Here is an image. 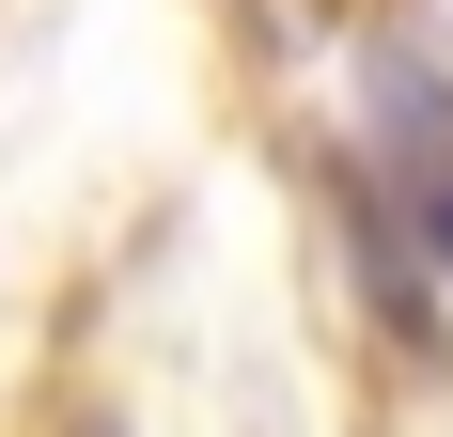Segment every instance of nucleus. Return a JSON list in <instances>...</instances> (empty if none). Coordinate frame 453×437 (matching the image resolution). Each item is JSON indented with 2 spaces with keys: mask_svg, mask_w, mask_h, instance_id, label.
<instances>
[{
  "mask_svg": "<svg viewBox=\"0 0 453 437\" xmlns=\"http://www.w3.org/2000/svg\"><path fill=\"white\" fill-rule=\"evenodd\" d=\"M375 141H391V172H422V203H438V47H422V16H391L375 32Z\"/></svg>",
  "mask_w": 453,
  "mask_h": 437,
  "instance_id": "obj_2",
  "label": "nucleus"
},
{
  "mask_svg": "<svg viewBox=\"0 0 453 437\" xmlns=\"http://www.w3.org/2000/svg\"><path fill=\"white\" fill-rule=\"evenodd\" d=\"M328 218H344V250H360V281H375V328H391L407 359H438V297H422V265H407V218L375 203L344 157H328Z\"/></svg>",
  "mask_w": 453,
  "mask_h": 437,
  "instance_id": "obj_1",
  "label": "nucleus"
},
{
  "mask_svg": "<svg viewBox=\"0 0 453 437\" xmlns=\"http://www.w3.org/2000/svg\"><path fill=\"white\" fill-rule=\"evenodd\" d=\"M422 250H438V265H453V172H438V203H422Z\"/></svg>",
  "mask_w": 453,
  "mask_h": 437,
  "instance_id": "obj_3",
  "label": "nucleus"
}]
</instances>
